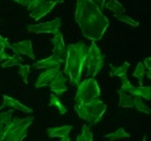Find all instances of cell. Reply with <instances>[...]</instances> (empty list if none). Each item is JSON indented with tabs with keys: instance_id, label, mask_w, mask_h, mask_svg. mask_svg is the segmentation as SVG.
Returning a JSON list of instances; mask_svg holds the SVG:
<instances>
[{
	"instance_id": "obj_14",
	"label": "cell",
	"mask_w": 151,
	"mask_h": 141,
	"mask_svg": "<svg viewBox=\"0 0 151 141\" xmlns=\"http://www.w3.org/2000/svg\"><path fill=\"white\" fill-rule=\"evenodd\" d=\"M60 67H61V64L53 56L35 63V68H37V69H60Z\"/></svg>"
},
{
	"instance_id": "obj_31",
	"label": "cell",
	"mask_w": 151,
	"mask_h": 141,
	"mask_svg": "<svg viewBox=\"0 0 151 141\" xmlns=\"http://www.w3.org/2000/svg\"><path fill=\"white\" fill-rule=\"evenodd\" d=\"M14 1H17V3H19L21 6H26L27 7L29 3H30V0H14Z\"/></svg>"
},
{
	"instance_id": "obj_16",
	"label": "cell",
	"mask_w": 151,
	"mask_h": 141,
	"mask_svg": "<svg viewBox=\"0 0 151 141\" xmlns=\"http://www.w3.org/2000/svg\"><path fill=\"white\" fill-rule=\"evenodd\" d=\"M119 95H120V100H119V106L120 107H134L135 103V96L128 94V92H123L119 90Z\"/></svg>"
},
{
	"instance_id": "obj_30",
	"label": "cell",
	"mask_w": 151,
	"mask_h": 141,
	"mask_svg": "<svg viewBox=\"0 0 151 141\" xmlns=\"http://www.w3.org/2000/svg\"><path fill=\"white\" fill-rule=\"evenodd\" d=\"M143 65H144V68H146V70H151V58L150 57H147V58L144 60Z\"/></svg>"
},
{
	"instance_id": "obj_19",
	"label": "cell",
	"mask_w": 151,
	"mask_h": 141,
	"mask_svg": "<svg viewBox=\"0 0 151 141\" xmlns=\"http://www.w3.org/2000/svg\"><path fill=\"white\" fill-rule=\"evenodd\" d=\"M105 138H110V140H119V138H128L129 137V133L125 132L123 127H119L117 130L112 132V133H108L104 136Z\"/></svg>"
},
{
	"instance_id": "obj_28",
	"label": "cell",
	"mask_w": 151,
	"mask_h": 141,
	"mask_svg": "<svg viewBox=\"0 0 151 141\" xmlns=\"http://www.w3.org/2000/svg\"><path fill=\"white\" fill-rule=\"evenodd\" d=\"M82 136H83L84 141H93V133L90 132V126L88 125H83V127H82Z\"/></svg>"
},
{
	"instance_id": "obj_33",
	"label": "cell",
	"mask_w": 151,
	"mask_h": 141,
	"mask_svg": "<svg viewBox=\"0 0 151 141\" xmlns=\"http://www.w3.org/2000/svg\"><path fill=\"white\" fill-rule=\"evenodd\" d=\"M49 1H52V3L57 4V3H64V0H49Z\"/></svg>"
},
{
	"instance_id": "obj_17",
	"label": "cell",
	"mask_w": 151,
	"mask_h": 141,
	"mask_svg": "<svg viewBox=\"0 0 151 141\" xmlns=\"http://www.w3.org/2000/svg\"><path fill=\"white\" fill-rule=\"evenodd\" d=\"M65 80H67V78H61V79H59V80H55L50 83L49 87H50L53 94H57V95H59V94H63V92L67 91Z\"/></svg>"
},
{
	"instance_id": "obj_32",
	"label": "cell",
	"mask_w": 151,
	"mask_h": 141,
	"mask_svg": "<svg viewBox=\"0 0 151 141\" xmlns=\"http://www.w3.org/2000/svg\"><path fill=\"white\" fill-rule=\"evenodd\" d=\"M60 141H71L70 140V136H64V137H61V140Z\"/></svg>"
},
{
	"instance_id": "obj_15",
	"label": "cell",
	"mask_w": 151,
	"mask_h": 141,
	"mask_svg": "<svg viewBox=\"0 0 151 141\" xmlns=\"http://www.w3.org/2000/svg\"><path fill=\"white\" fill-rule=\"evenodd\" d=\"M71 130H72V126L65 125V126H59V127H49L46 130V134L49 137H64V136H68Z\"/></svg>"
},
{
	"instance_id": "obj_24",
	"label": "cell",
	"mask_w": 151,
	"mask_h": 141,
	"mask_svg": "<svg viewBox=\"0 0 151 141\" xmlns=\"http://www.w3.org/2000/svg\"><path fill=\"white\" fill-rule=\"evenodd\" d=\"M128 67H129V64L128 63H124L123 65H120V67H113L112 70H110V76H123V75H127V70H128Z\"/></svg>"
},
{
	"instance_id": "obj_13",
	"label": "cell",
	"mask_w": 151,
	"mask_h": 141,
	"mask_svg": "<svg viewBox=\"0 0 151 141\" xmlns=\"http://www.w3.org/2000/svg\"><path fill=\"white\" fill-rule=\"evenodd\" d=\"M7 107H12V109H17V110H19V111L29 113V114L33 113V110L30 109V107L22 105L19 100L11 98V96H8V95H3V103H1V106H0V109L3 110V109H7Z\"/></svg>"
},
{
	"instance_id": "obj_29",
	"label": "cell",
	"mask_w": 151,
	"mask_h": 141,
	"mask_svg": "<svg viewBox=\"0 0 151 141\" xmlns=\"http://www.w3.org/2000/svg\"><path fill=\"white\" fill-rule=\"evenodd\" d=\"M93 1H94V4L95 6H97V7L99 8V10H104V7H105V1L106 0H93Z\"/></svg>"
},
{
	"instance_id": "obj_34",
	"label": "cell",
	"mask_w": 151,
	"mask_h": 141,
	"mask_svg": "<svg viewBox=\"0 0 151 141\" xmlns=\"http://www.w3.org/2000/svg\"><path fill=\"white\" fill-rule=\"evenodd\" d=\"M142 141H146V137H143V140H142Z\"/></svg>"
},
{
	"instance_id": "obj_8",
	"label": "cell",
	"mask_w": 151,
	"mask_h": 141,
	"mask_svg": "<svg viewBox=\"0 0 151 141\" xmlns=\"http://www.w3.org/2000/svg\"><path fill=\"white\" fill-rule=\"evenodd\" d=\"M121 80H123V84H121V88L120 91L123 92H128L131 95L134 96H139L142 99H146V100H150V96H151V87H144V85H139V87H134V85L129 83L127 75H123L120 76Z\"/></svg>"
},
{
	"instance_id": "obj_27",
	"label": "cell",
	"mask_w": 151,
	"mask_h": 141,
	"mask_svg": "<svg viewBox=\"0 0 151 141\" xmlns=\"http://www.w3.org/2000/svg\"><path fill=\"white\" fill-rule=\"evenodd\" d=\"M29 72H30V65H19V68H18V75L21 76L22 79H23V81H25V84H27V78H29Z\"/></svg>"
},
{
	"instance_id": "obj_22",
	"label": "cell",
	"mask_w": 151,
	"mask_h": 141,
	"mask_svg": "<svg viewBox=\"0 0 151 141\" xmlns=\"http://www.w3.org/2000/svg\"><path fill=\"white\" fill-rule=\"evenodd\" d=\"M22 64V57L21 56H11L8 57L7 60L1 61V67L3 68H10V67H15V65H21Z\"/></svg>"
},
{
	"instance_id": "obj_2",
	"label": "cell",
	"mask_w": 151,
	"mask_h": 141,
	"mask_svg": "<svg viewBox=\"0 0 151 141\" xmlns=\"http://www.w3.org/2000/svg\"><path fill=\"white\" fill-rule=\"evenodd\" d=\"M87 50L88 46L83 41L74 43V45H68L67 48L64 72L68 76L72 85H78L81 83L82 72H83L84 64H86V57H87Z\"/></svg>"
},
{
	"instance_id": "obj_25",
	"label": "cell",
	"mask_w": 151,
	"mask_h": 141,
	"mask_svg": "<svg viewBox=\"0 0 151 141\" xmlns=\"http://www.w3.org/2000/svg\"><path fill=\"white\" fill-rule=\"evenodd\" d=\"M144 72H146V68H144L143 63H137L136 69L134 70V78H137L140 85H143V78H144Z\"/></svg>"
},
{
	"instance_id": "obj_4",
	"label": "cell",
	"mask_w": 151,
	"mask_h": 141,
	"mask_svg": "<svg viewBox=\"0 0 151 141\" xmlns=\"http://www.w3.org/2000/svg\"><path fill=\"white\" fill-rule=\"evenodd\" d=\"M33 121H34L33 115L27 117V118H17L14 121L11 120L0 141H22L26 137L27 129L33 123Z\"/></svg>"
},
{
	"instance_id": "obj_1",
	"label": "cell",
	"mask_w": 151,
	"mask_h": 141,
	"mask_svg": "<svg viewBox=\"0 0 151 141\" xmlns=\"http://www.w3.org/2000/svg\"><path fill=\"white\" fill-rule=\"evenodd\" d=\"M75 21L82 34L91 41H99L109 27V19L102 14L93 0H78Z\"/></svg>"
},
{
	"instance_id": "obj_10",
	"label": "cell",
	"mask_w": 151,
	"mask_h": 141,
	"mask_svg": "<svg viewBox=\"0 0 151 141\" xmlns=\"http://www.w3.org/2000/svg\"><path fill=\"white\" fill-rule=\"evenodd\" d=\"M61 26V19L56 18L50 22H45V23H35V25H29L27 26V31L29 33H55L57 31Z\"/></svg>"
},
{
	"instance_id": "obj_3",
	"label": "cell",
	"mask_w": 151,
	"mask_h": 141,
	"mask_svg": "<svg viewBox=\"0 0 151 141\" xmlns=\"http://www.w3.org/2000/svg\"><path fill=\"white\" fill-rule=\"evenodd\" d=\"M75 111L83 121H87L90 125H95L106 111V105L98 98L84 103H75Z\"/></svg>"
},
{
	"instance_id": "obj_9",
	"label": "cell",
	"mask_w": 151,
	"mask_h": 141,
	"mask_svg": "<svg viewBox=\"0 0 151 141\" xmlns=\"http://www.w3.org/2000/svg\"><path fill=\"white\" fill-rule=\"evenodd\" d=\"M52 34H53V37L50 38V42L53 43V57L63 65L65 63V53H67V46L64 43L63 34L59 30L52 33Z\"/></svg>"
},
{
	"instance_id": "obj_6",
	"label": "cell",
	"mask_w": 151,
	"mask_h": 141,
	"mask_svg": "<svg viewBox=\"0 0 151 141\" xmlns=\"http://www.w3.org/2000/svg\"><path fill=\"white\" fill-rule=\"evenodd\" d=\"M84 67L87 69L88 78H94L95 75L101 70V68L104 67V54L101 53L98 46L95 45V41H93V42L90 43Z\"/></svg>"
},
{
	"instance_id": "obj_11",
	"label": "cell",
	"mask_w": 151,
	"mask_h": 141,
	"mask_svg": "<svg viewBox=\"0 0 151 141\" xmlns=\"http://www.w3.org/2000/svg\"><path fill=\"white\" fill-rule=\"evenodd\" d=\"M64 78V75L60 72L59 69H46L45 72H42L38 76L37 81H35V88H41L45 85H49L52 81L59 80V79Z\"/></svg>"
},
{
	"instance_id": "obj_23",
	"label": "cell",
	"mask_w": 151,
	"mask_h": 141,
	"mask_svg": "<svg viewBox=\"0 0 151 141\" xmlns=\"http://www.w3.org/2000/svg\"><path fill=\"white\" fill-rule=\"evenodd\" d=\"M134 107L136 110H139V111H142V113H146V114H150V107H148L146 103H144V100L142 98H139V96H135V103H134Z\"/></svg>"
},
{
	"instance_id": "obj_12",
	"label": "cell",
	"mask_w": 151,
	"mask_h": 141,
	"mask_svg": "<svg viewBox=\"0 0 151 141\" xmlns=\"http://www.w3.org/2000/svg\"><path fill=\"white\" fill-rule=\"evenodd\" d=\"M11 50L17 54H23L27 56L30 60H35L34 52H33V46H32V41L30 39H25L21 42H15V43H10Z\"/></svg>"
},
{
	"instance_id": "obj_20",
	"label": "cell",
	"mask_w": 151,
	"mask_h": 141,
	"mask_svg": "<svg viewBox=\"0 0 151 141\" xmlns=\"http://www.w3.org/2000/svg\"><path fill=\"white\" fill-rule=\"evenodd\" d=\"M49 106H50V107H56V109L59 110L60 114H64L65 111H67L65 106H64L63 103L60 102L59 98L56 96V94H53V92H52V95H50V99H49Z\"/></svg>"
},
{
	"instance_id": "obj_26",
	"label": "cell",
	"mask_w": 151,
	"mask_h": 141,
	"mask_svg": "<svg viewBox=\"0 0 151 141\" xmlns=\"http://www.w3.org/2000/svg\"><path fill=\"white\" fill-rule=\"evenodd\" d=\"M117 19H119L120 22H123V23H127V25H129V26H134V27H137V26H139V22L134 21V19H132L129 15L117 14Z\"/></svg>"
},
{
	"instance_id": "obj_21",
	"label": "cell",
	"mask_w": 151,
	"mask_h": 141,
	"mask_svg": "<svg viewBox=\"0 0 151 141\" xmlns=\"http://www.w3.org/2000/svg\"><path fill=\"white\" fill-rule=\"evenodd\" d=\"M106 7L109 8L113 12H117V14H124L125 12V8L123 7V4L120 3L119 0H109L106 1Z\"/></svg>"
},
{
	"instance_id": "obj_7",
	"label": "cell",
	"mask_w": 151,
	"mask_h": 141,
	"mask_svg": "<svg viewBox=\"0 0 151 141\" xmlns=\"http://www.w3.org/2000/svg\"><path fill=\"white\" fill-rule=\"evenodd\" d=\"M55 7V3L49 0H30L27 6V11L30 12V16L35 21H40L41 18L48 15Z\"/></svg>"
},
{
	"instance_id": "obj_5",
	"label": "cell",
	"mask_w": 151,
	"mask_h": 141,
	"mask_svg": "<svg viewBox=\"0 0 151 141\" xmlns=\"http://www.w3.org/2000/svg\"><path fill=\"white\" fill-rule=\"evenodd\" d=\"M101 90L94 78H88L78 84V91L75 95V103H84L93 99L99 98Z\"/></svg>"
},
{
	"instance_id": "obj_18",
	"label": "cell",
	"mask_w": 151,
	"mask_h": 141,
	"mask_svg": "<svg viewBox=\"0 0 151 141\" xmlns=\"http://www.w3.org/2000/svg\"><path fill=\"white\" fill-rule=\"evenodd\" d=\"M11 114L12 111H6V113H0V138L3 137L4 130L8 126V123L11 122Z\"/></svg>"
}]
</instances>
